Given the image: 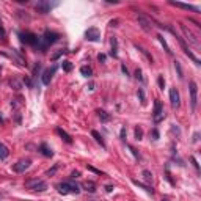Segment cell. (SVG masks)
Returning <instances> with one entry per match:
<instances>
[{
  "label": "cell",
  "mask_w": 201,
  "mask_h": 201,
  "mask_svg": "<svg viewBox=\"0 0 201 201\" xmlns=\"http://www.w3.org/2000/svg\"><path fill=\"white\" fill-rule=\"evenodd\" d=\"M57 190L60 193H63V195H66V193H79L80 192V185H77L72 181H63V182H60L57 185Z\"/></svg>",
  "instance_id": "1"
},
{
  "label": "cell",
  "mask_w": 201,
  "mask_h": 201,
  "mask_svg": "<svg viewBox=\"0 0 201 201\" xmlns=\"http://www.w3.org/2000/svg\"><path fill=\"white\" fill-rule=\"evenodd\" d=\"M25 188H28L32 192H44V190H47V184L43 179L33 178V179L25 181Z\"/></svg>",
  "instance_id": "2"
},
{
  "label": "cell",
  "mask_w": 201,
  "mask_h": 201,
  "mask_svg": "<svg viewBox=\"0 0 201 201\" xmlns=\"http://www.w3.org/2000/svg\"><path fill=\"white\" fill-rule=\"evenodd\" d=\"M19 36H21L22 43H25L28 46H33V47H38L39 43H41V36H36L32 32H22V33H19Z\"/></svg>",
  "instance_id": "3"
},
{
  "label": "cell",
  "mask_w": 201,
  "mask_h": 201,
  "mask_svg": "<svg viewBox=\"0 0 201 201\" xmlns=\"http://www.w3.org/2000/svg\"><path fill=\"white\" fill-rule=\"evenodd\" d=\"M188 91H190V106H192V110L196 109V104H198V86H196V82H190L188 83Z\"/></svg>",
  "instance_id": "4"
},
{
  "label": "cell",
  "mask_w": 201,
  "mask_h": 201,
  "mask_svg": "<svg viewBox=\"0 0 201 201\" xmlns=\"http://www.w3.org/2000/svg\"><path fill=\"white\" fill-rule=\"evenodd\" d=\"M181 25V30L184 32V35H185V38H187V41L190 43V44H193L195 47H199V39H198V36L190 30V28H187L184 24H179Z\"/></svg>",
  "instance_id": "5"
},
{
  "label": "cell",
  "mask_w": 201,
  "mask_h": 201,
  "mask_svg": "<svg viewBox=\"0 0 201 201\" xmlns=\"http://www.w3.org/2000/svg\"><path fill=\"white\" fill-rule=\"evenodd\" d=\"M152 118H154V123H160L165 118L163 107H162V102H160L159 99L154 100V113H152Z\"/></svg>",
  "instance_id": "6"
},
{
  "label": "cell",
  "mask_w": 201,
  "mask_h": 201,
  "mask_svg": "<svg viewBox=\"0 0 201 201\" xmlns=\"http://www.w3.org/2000/svg\"><path fill=\"white\" fill-rule=\"evenodd\" d=\"M58 38H60V35H58V33L50 32V30H46V32H44V35L41 36V41H43L46 46H50V44L57 43V41H58Z\"/></svg>",
  "instance_id": "7"
},
{
  "label": "cell",
  "mask_w": 201,
  "mask_h": 201,
  "mask_svg": "<svg viewBox=\"0 0 201 201\" xmlns=\"http://www.w3.org/2000/svg\"><path fill=\"white\" fill-rule=\"evenodd\" d=\"M54 7H55L54 3L46 2V0H39V2H36V3H35V10H36L38 13H41V14H47Z\"/></svg>",
  "instance_id": "8"
},
{
  "label": "cell",
  "mask_w": 201,
  "mask_h": 201,
  "mask_svg": "<svg viewBox=\"0 0 201 201\" xmlns=\"http://www.w3.org/2000/svg\"><path fill=\"white\" fill-rule=\"evenodd\" d=\"M137 19H138V24H140V27L145 30V32H151L152 30V22L143 14V13H137Z\"/></svg>",
  "instance_id": "9"
},
{
  "label": "cell",
  "mask_w": 201,
  "mask_h": 201,
  "mask_svg": "<svg viewBox=\"0 0 201 201\" xmlns=\"http://www.w3.org/2000/svg\"><path fill=\"white\" fill-rule=\"evenodd\" d=\"M30 165H32V160H30V159H22V160H19V162H16V163L13 165V171H16V173H24L25 170H28Z\"/></svg>",
  "instance_id": "10"
},
{
  "label": "cell",
  "mask_w": 201,
  "mask_h": 201,
  "mask_svg": "<svg viewBox=\"0 0 201 201\" xmlns=\"http://www.w3.org/2000/svg\"><path fill=\"white\" fill-rule=\"evenodd\" d=\"M57 66L54 64V66H50V68H47L44 72H43V77H41V80H43V83L44 85H49L50 83V80H52V77H54V74L57 72Z\"/></svg>",
  "instance_id": "11"
},
{
  "label": "cell",
  "mask_w": 201,
  "mask_h": 201,
  "mask_svg": "<svg viewBox=\"0 0 201 201\" xmlns=\"http://www.w3.org/2000/svg\"><path fill=\"white\" fill-rule=\"evenodd\" d=\"M170 100H171V107L173 109H178L181 106V96H179V91L176 88L170 90Z\"/></svg>",
  "instance_id": "12"
},
{
  "label": "cell",
  "mask_w": 201,
  "mask_h": 201,
  "mask_svg": "<svg viewBox=\"0 0 201 201\" xmlns=\"http://www.w3.org/2000/svg\"><path fill=\"white\" fill-rule=\"evenodd\" d=\"M85 38H86L88 41H99L100 33H99V30H97L96 27H91V28H88V30L85 32Z\"/></svg>",
  "instance_id": "13"
},
{
  "label": "cell",
  "mask_w": 201,
  "mask_h": 201,
  "mask_svg": "<svg viewBox=\"0 0 201 201\" xmlns=\"http://www.w3.org/2000/svg\"><path fill=\"white\" fill-rule=\"evenodd\" d=\"M7 55L10 57V58H13V60H16L18 61V64H21V66H24L25 64V58L16 50V49H10V52H7Z\"/></svg>",
  "instance_id": "14"
},
{
  "label": "cell",
  "mask_w": 201,
  "mask_h": 201,
  "mask_svg": "<svg viewBox=\"0 0 201 201\" xmlns=\"http://www.w3.org/2000/svg\"><path fill=\"white\" fill-rule=\"evenodd\" d=\"M55 132H57V134H58V135H60V137H61V138H63V140H64L68 145H71V143H72V138H71V135H69L66 131H63L61 127H57V129H55Z\"/></svg>",
  "instance_id": "15"
},
{
  "label": "cell",
  "mask_w": 201,
  "mask_h": 201,
  "mask_svg": "<svg viewBox=\"0 0 201 201\" xmlns=\"http://www.w3.org/2000/svg\"><path fill=\"white\" fill-rule=\"evenodd\" d=\"M39 152H41L43 156H46V157H52V156H54V151H52L46 143H41V145H39Z\"/></svg>",
  "instance_id": "16"
},
{
  "label": "cell",
  "mask_w": 201,
  "mask_h": 201,
  "mask_svg": "<svg viewBox=\"0 0 201 201\" xmlns=\"http://www.w3.org/2000/svg\"><path fill=\"white\" fill-rule=\"evenodd\" d=\"M171 5H174V7H179V8H184V10H190V11H198V8L196 7H192V5H187V3H181V2H170Z\"/></svg>",
  "instance_id": "17"
},
{
  "label": "cell",
  "mask_w": 201,
  "mask_h": 201,
  "mask_svg": "<svg viewBox=\"0 0 201 201\" xmlns=\"http://www.w3.org/2000/svg\"><path fill=\"white\" fill-rule=\"evenodd\" d=\"M8 156H10V149L7 148V145H3L2 142H0V159L3 160V159H7Z\"/></svg>",
  "instance_id": "18"
},
{
  "label": "cell",
  "mask_w": 201,
  "mask_h": 201,
  "mask_svg": "<svg viewBox=\"0 0 201 201\" xmlns=\"http://www.w3.org/2000/svg\"><path fill=\"white\" fill-rule=\"evenodd\" d=\"M110 55L113 58L118 57V43H116V38H112V50H110Z\"/></svg>",
  "instance_id": "19"
},
{
  "label": "cell",
  "mask_w": 201,
  "mask_h": 201,
  "mask_svg": "<svg viewBox=\"0 0 201 201\" xmlns=\"http://www.w3.org/2000/svg\"><path fill=\"white\" fill-rule=\"evenodd\" d=\"M83 188L86 190V192H94L96 190V184L93 182V181H86V182H83Z\"/></svg>",
  "instance_id": "20"
},
{
  "label": "cell",
  "mask_w": 201,
  "mask_h": 201,
  "mask_svg": "<svg viewBox=\"0 0 201 201\" xmlns=\"http://www.w3.org/2000/svg\"><path fill=\"white\" fill-rule=\"evenodd\" d=\"M97 115H99V118H100V121H102V123H107L110 120V115L106 110H97Z\"/></svg>",
  "instance_id": "21"
},
{
  "label": "cell",
  "mask_w": 201,
  "mask_h": 201,
  "mask_svg": "<svg viewBox=\"0 0 201 201\" xmlns=\"http://www.w3.org/2000/svg\"><path fill=\"white\" fill-rule=\"evenodd\" d=\"M135 47H137V49H138V50H140V52H142V54L149 60V63H152V61H154V60H152V57H151V54H148V50H146L145 47H142V46H138V44H135Z\"/></svg>",
  "instance_id": "22"
},
{
  "label": "cell",
  "mask_w": 201,
  "mask_h": 201,
  "mask_svg": "<svg viewBox=\"0 0 201 201\" xmlns=\"http://www.w3.org/2000/svg\"><path fill=\"white\" fill-rule=\"evenodd\" d=\"M91 135L94 137V140H96V142H97V143H99L100 146H102V148H106V143H104V140H102V137H100V135H99V134H97L96 131H93V132H91Z\"/></svg>",
  "instance_id": "23"
},
{
  "label": "cell",
  "mask_w": 201,
  "mask_h": 201,
  "mask_svg": "<svg viewBox=\"0 0 201 201\" xmlns=\"http://www.w3.org/2000/svg\"><path fill=\"white\" fill-rule=\"evenodd\" d=\"M157 38H159V41H160V44H162V46L165 47V50H167V54H168V55H171V49H170V46L167 44V41H165V38H163L162 35H159Z\"/></svg>",
  "instance_id": "24"
},
{
  "label": "cell",
  "mask_w": 201,
  "mask_h": 201,
  "mask_svg": "<svg viewBox=\"0 0 201 201\" xmlns=\"http://www.w3.org/2000/svg\"><path fill=\"white\" fill-rule=\"evenodd\" d=\"M142 176H143V179H145L148 184L152 181V173H151L149 170H143V171H142Z\"/></svg>",
  "instance_id": "25"
},
{
  "label": "cell",
  "mask_w": 201,
  "mask_h": 201,
  "mask_svg": "<svg viewBox=\"0 0 201 201\" xmlns=\"http://www.w3.org/2000/svg\"><path fill=\"white\" fill-rule=\"evenodd\" d=\"M80 74L83 77H91V68L90 66H82L80 68Z\"/></svg>",
  "instance_id": "26"
},
{
  "label": "cell",
  "mask_w": 201,
  "mask_h": 201,
  "mask_svg": "<svg viewBox=\"0 0 201 201\" xmlns=\"http://www.w3.org/2000/svg\"><path fill=\"white\" fill-rule=\"evenodd\" d=\"M10 83H11V86H13L16 91H19V90L22 88V83H21L18 79H11V80H10Z\"/></svg>",
  "instance_id": "27"
},
{
  "label": "cell",
  "mask_w": 201,
  "mask_h": 201,
  "mask_svg": "<svg viewBox=\"0 0 201 201\" xmlns=\"http://www.w3.org/2000/svg\"><path fill=\"white\" fill-rule=\"evenodd\" d=\"M134 184H135V185H138V187H142V188H145L148 193H151V195H152V188H151L149 185H145V184H142V182H138V181H134Z\"/></svg>",
  "instance_id": "28"
},
{
  "label": "cell",
  "mask_w": 201,
  "mask_h": 201,
  "mask_svg": "<svg viewBox=\"0 0 201 201\" xmlns=\"http://www.w3.org/2000/svg\"><path fill=\"white\" fill-rule=\"evenodd\" d=\"M135 138L137 140H142L143 138V129L142 127H135Z\"/></svg>",
  "instance_id": "29"
},
{
  "label": "cell",
  "mask_w": 201,
  "mask_h": 201,
  "mask_svg": "<svg viewBox=\"0 0 201 201\" xmlns=\"http://www.w3.org/2000/svg\"><path fill=\"white\" fill-rule=\"evenodd\" d=\"M61 66H63V69H64L66 72H69V71L72 69V63H71V61H63Z\"/></svg>",
  "instance_id": "30"
},
{
  "label": "cell",
  "mask_w": 201,
  "mask_h": 201,
  "mask_svg": "<svg viewBox=\"0 0 201 201\" xmlns=\"http://www.w3.org/2000/svg\"><path fill=\"white\" fill-rule=\"evenodd\" d=\"M174 68H176V71H178L179 79H182V68H181V63H179V61H174Z\"/></svg>",
  "instance_id": "31"
},
{
  "label": "cell",
  "mask_w": 201,
  "mask_h": 201,
  "mask_svg": "<svg viewBox=\"0 0 201 201\" xmlns=\"http://www.w3.org/2000/svg\"><path fill=\"white\" fill-rule=\"evenodd\" d=\"M5 36H7V32H5L2 22H0V39H5Z\"/></svg>",
  "instance_id": "32"
},
{
  "label": "cell",
  "mask_w": 201,
  "mask_h": 201,
  "mask_svg": "<svg viewBox=\"0 0 201 201\" xmlns=\"http://www.w3.org/2000/svg\"><path fill=\"white\" fill-rule=\"evenodd\" d=\"M135 79H137V80H140V82L143 80V75H142V69H135Z\"/></svg>",
  "instance_id": "33"
},
{
  "label": "cell",
  "mask_w": 201,
  "mask_h": 201,
  "mask_svg": "<svg viewBox=\"0 0 201 201\" xmlns=\"http://www.w3.org/2000/svg\"><path fill=\"white\" fill-rule=\"evenodd\" d=\"M63 52H64V50H58V52H55V54L52 55V60H58V58L63 55Z\"/></svg>",
  "instance_id": "34"
},
{
  "label": "cell",
  "mask_w": 201,
  "mask_h": 201,
  "mask_svg": "<svg viewBox=\"0 0 201 201\" xmlns=\"http://www.w3.org/2000/svg\"><path fill=\"white\" fill-rule=\"evenodd\" d=\"M138 96H140V100H142V104H145V93H143V90H142V88L138 90Z\"/></svg>",
  "instance_id": "35"
},
{
  "label": "cell",
  "mask_w": 201,
  "mask_h": 201,
  "mask_svg": "<svg viewBox=\"0 0 201 201\" xmlns=\"http://www.w3.org/2000/svg\"><path fill=\"white\" fill-rule=\"evenodd\" d=\"M159 86L163 90V86H165V80H163V77L162 75H159Z\"/></svg>",
  "instance_id": "36"
},
{
  "label": "cell",
  "mask_w": 201,
  "mask_h": 201,
  "mask_svg": "<svg viewBox=\"0 0 201 201\" xmlns=\"http://www.w3.org/2000/svg\"><path fill=\"white\" fill-rule=\"evenodd\" d=\"M121 140H126V135H127V132H126V127H121Z\"/></svg>",
  "instance_id": "37"
},
{
  "label": "cell",
  "mask_w": 201,
  "mask_h": 201,
  "mask_svg": "<svg viewBox=\"0 0 201 201\" xmlns=\"http://www.w3.org/2000/svg\"><path fill=\"white\" fill-rule=\"evenodd\" d=\"M190 160H192V163H193V167H195L196 170H199V165H198V162H196V159H195V157H190Z\"/></svg>",
  "instance_id": "38"
},
{
  "label": "cell",
  "mask_w": 201,
  "mask_h": 201,
  "mask_svg": "<svg viewBox=\"0 0 201 201\" xmlns=\"http://www.w3.org/2000/svg\"><path fill=\"white\" fill-rule=\"evenodd\" d=\"M39 69H41V64H39V63H38V64H36V66H35V69H33V75H36V74H38V71H39Z\"/></svg>",
  "instance_id": "39"
},
{
  "label": "cell",
  "mask_w": 201,
  "mask_h": 201,
  "mask_svg": "<svg viewBox=\"0 0 201 201\" xmlns=\"http://www.w3.org/2000/svg\"><path fill=\"white\" fill-rule=\"evenodd\" d=\"M79 176H80V171H72V173H71V178H72V179H75V178H79Z\"/></svg>",
  "instance_id": "40"
},
{
  "label": "cell",
  "mask_w": 201,
  "mask_h": 201,
  "mask_svg": "<svg viewBox=\"0 0 201 201\" xmlns=\"http://www.w3.org/2000/svg\"><path fill=\"white\" fill-rule=\"evenodd\" d=\"M97 60H99V61H106V55H104V54H99V55H97Z\"/></svg>",
  "instance_id": "41"
},
{
  "label": "cell",
  "mask_w": 201,
  "mask_h": 201,
  "mask_svg": "<svg viewBox=\"0 0 201 201\" xmlns=\"http://www.w3.org/2000/svg\"><path fill=\"white\" fill-rule=\"evenodd\" d=\"M57 168H58V165H55V167H54L52 170H49V171H47V174H54V173L57 171Z\"/></svg>",
  "instance_id": "42"
},
{
  "label": "cell",
  "mask_w": 201,
  "mask_h": 201,
  "mask_svg": "<svg viewBox=\"0 0 201 201\" xmlns=\"http://www.w3.org/2000/svg\"><path fill=\"white\" fill-rule=\"evenodd\" d=\"M152 137H154V140H157V138H159V132H157L156 129L152 131Z\"/></svg>",
  "instance_id": "43"
},
{
  "label": "cell",
  "mask_w": 201,
  "mask_h": 201,
  "mask_svg": "<svg viewBox=\"0 0 201 201\" xmlns=\"http://www.w3.org/2000/svg\"><path fill=\"white\" fill-rule=\"evenodd\" d=\"M121 71H123V72H124V74L127 75V68H126L124 64H121Z\"/></svg>",
  "instance_id": "44"
},
{
  "label": "cell",
  "mask_w": 201,
  "mask_h": 201,
  "mask_svg": "<svg viewBox=\"0 0 201 201\" xmlns=\"http://www.w3.org/2000/svg\"><path fill=\"white\" fill-rule=\"evenodd\" d=\"M24 83H25V85H28V86H32V82H30V79H24Z\"/></svg>",
  "instance_id": "45"
},
{
  "label": "cell",
  "mask_w": 201,
  "mask_h": 201,
  "mask_svg": "<svg viewBox=\"0 0 201 201\" xmlns=\"http://www.w3.org/2000/svg\"><path fill=\"white\" fill-rule=\"evenodd\" d=\"M106 190H107V192H112V190H113V187H112V185H107V187H106Z\"/></svg>",
  "instance_id": "46"
},
{
  "label": "cell",
  "mask_w": 201,
  "mask_h": 201,
  "mask_svg": "<svg viewBox=\"0 0 201 201\" xmlns=\"http://www.w3.org/2000/svg\"><path fill=\"white\" fill-rule=\"evenodd\" d=\"M0 123H3V118L2 116H0Z\"/></svg>",
  "instance_id": "47"
},
{
  "label": "cell",
  "mask_w": 201,
  "mask_h": 201,
  "mask_svg": "<svg viewBox=\"0 0 201 201\" xmlns=\"http://www.w3.org/2000/svg\"><path fill=\"white\" fill-rule=\"evenodd\" d=\"M0 198H3V193H0Z\"/></svg>",
  "instance_id": "48"
},
{
  "label": "cell",
  "mask_w": 201,
  "mask_h": 201,
  "mask_svg": "<svg viewBox=\"0 0 201 201\" xmlns=\"http://www.w3.org/2000/svg\"><path fill=\"white\" fill-rule=\"evenodd\" d=\"M163 201H168V199H163Z\"/></svg>",
  "instance_id": "49"
}]
</instances>
